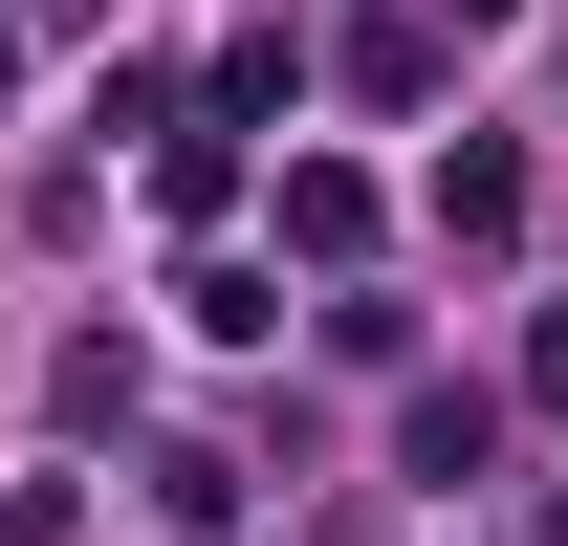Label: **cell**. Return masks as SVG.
I'll return each instance as SVG.
<instances>
[{"mask_svg":"<svg viewBox=\"0 0 568 546\" xmlns=\"http://www.w3.org/2000/svg\"><path fill=\"white\" fill-rule=\"evenodd\" d=\"M437 22H525V0H437Z\"/></svg>","mask_w":568,"mask_h":546,"instance_id":"5","label":"cell"},{"mask_svg":"<svg viewBox=\"0 0 568 546\" xmlns=\"http://www.w3.org/2000/svg\"><path fill=\"white\" fill-rule=\"evenodd\" d=\"M394 459H416V481H481V459H503V394H416V415H394Z\"/></svg>","mask_w":568,"mask_h":546,"instance_id":"1","label":"cell"},{"mask_svg":"<svg viewBox=\"0 0 568 546\" xmlns=\"http://www.w3.org/2000/svg\"><path fill=\"white\" fill-rule=\"evenodd\" d=\"M525 394H547V415H568V306H547V328H525Z\"/></svg>","mask_w":568,"mask_h":546,"instance_id":"4","label":"cell"},{"mask_svg":"<svg viewBox=\"0 0 568 546\" xmlns=\"http://www.w3.org/2000/svg\"><path fill=\"white\" fill-rule=\"evenodd\" d=\"M284 241H306V263H351V241H372V175H328V153H306V175H284Z\"/></svg>","mask_w":568,"mask_h":546,"instance_id":"3","label":"cell"},{"mask_svg":"<svg viewBox=\"0 0 568 546\" xmlns=\"http://www.w3.org/2000/svg\"><path fill=\"white\" fill-rule=\"evenodd\" d=\"M437 241H525V153H437Z\"/></svg>","mask_w":568,"mask_h":546,"instance_id":"2","label":"cell"},{"mask_svg":"<svg viewBox=\"0 0 568 546\" xmlns=\"http://www.w3.org/2000/svg\"><path fill=\"white\" fill-rule=\"evenodd\" d=\"M0 88H22V22H0Z\"/></svg>","mask_w":568,"mask_h":546,"instance_id":"6","label":"cell"}]
</instances>
